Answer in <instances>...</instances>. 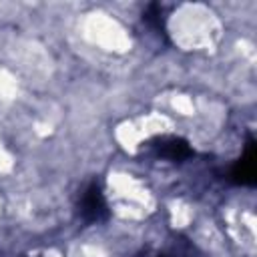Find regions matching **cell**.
Listing matches in <instances>:
<instances>
[{
    "label": "cell",
    "instance_id": "6da1fadb",
    "mask_svg": "<svg viewBox=\"0 0 257 257\" xmlns=\"http://www.w3.org/2000/svg\"><path fill=\"white\" fill-rule=\"evenodd\" d=\"M78 213L86 223H98L102 219H106L108 211H106V203L104 197L100 193L98 185H90L82 195H80V203H78Z\"/></svg>",
    "mask_w": 257,
    "mask_h": 257
},
{
    "label": "cell",
    "instance_id": "7a4b0ae2",
    "mask_svg": "<svg viewBox=\"0 0 257 257\" xmlns=\"http://www.w3.org/2000/svg\"><path fill=\"white\" fill-rule=\"evenodd\" d=\"M155 149H157V153L161 157L171 159V161H181V159L191 155L189 145L185 141H181V139H159Z\"/></svg>",
    "mask_w": 257,
    "mask_h": 257
}]
</instances>
